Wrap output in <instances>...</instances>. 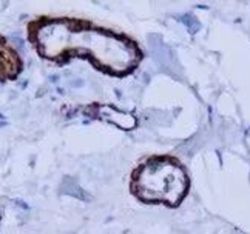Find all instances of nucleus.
Returning <instances> with one entry per match:
<instances>
[{
  "mask_svg": "<svg viewBox=\"0 0 250 234\" xmlns=\"http://www.w3.org/2000/svg\"><path fill=\"white\" fill-rule=\"evenodd\" d=\"M37 43L48 58L88 57L101 71L118 77L131 74L142 60L139 43L127 34L76 19L45 22L37 33Z\"/></svg>",
  "mask_w": 250,
  "mask_h": 234,
  "instance_id": "nucleus-1",
  "label": "nucleus"
},
{
  "mask_svg": "<svg viewBox=\"0 0 250 234\" xmlns=\"http://www.w3.org/2000/svg\"><path fill=\"white\" fill-rule=\"evenodd\" d=\"M130 193L144 203L178 208L190 190V176L179 159L155 154L142 159L130 174Z\"/></svg>",
  "mask_w": 250,
  "mask_h": 234,
  "instance_id": "nucleus-2",
  "label": "nucleus"
}]
</instances>
